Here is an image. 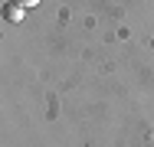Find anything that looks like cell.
Segmentation results:
<instances>
[{"label": "cell", "mask_w": 154, "mask_h": 147, "mask_svg": "<svg viewBox=\"0 0 154 147\" xmlns=\"http://www.w3.org/2000/svg\"><path fill=\"white\" fill-rule=\"evenodd\" d=\"M3 16H7L10 23H20V20L26 16V7H20V3H13V0H10V3H3Z\"/></svg>", "instance_id": "cell-1"}, {"label": "cell", "mask_w": 154, "mask_h": 147, "mask_svg": "<svg viewBox=\"0 0 154 147\" xmlns=\"http://www.w3.org/2000/svg\"><path fill=\"white\" fill-rule=\"evenodd\" d=\"M13 3H20V7H39L43 0H13Z\"/></svg>", "instance_id": "cell-2"}]
</instances>
